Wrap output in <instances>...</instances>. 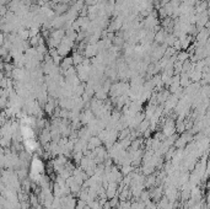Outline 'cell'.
<instances>
[{
    "mask_svg": "<svg viewBox=\"0 0 210 209\" xmlns=\"http://www.w3.org/2000/svg\"><path fill=\"white\" fill-rule=\"evenodd\" d=\"M85 207H86L85 200H79V202H78V209H84Z\"/></svg>",
    "mask_w": 210,
    "mask_h": 209,
    "instance_id": "1",
    "label": "cell"
}]
</instances>
